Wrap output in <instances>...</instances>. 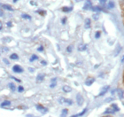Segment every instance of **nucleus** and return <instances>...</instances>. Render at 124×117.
Returning <instances> with one entry per match:
<instances>
[{
    "label": "nucleus",
    "mask_w": 124,
    "mask_h": 117,
    "mask_svg": "<svg viewBox=\"0 0 124 117\" xmlns=\"http://www.w3.org/2000/svg\"><path fill=\"white\" fill-rule=\"evenodd\" d=\"M76 101H77V104L79 105V106H82V105H83V98L81 94H77V96H76Z\"/></svg>",
    "instance_id": "obj_1"
},
{
    "label": "nucleus",
    "mask_w": 124,
    "mask_h": 117,
    "mask_svg": "<svg viewBox=\"0 0 124 117\" xmlns=\"http://www.w3.org/2000/svg\"><path fill=\"white\" fill-rule=\"evenodd\" d=\"M72 50H73V46L72 45H69V46L67 47V52H72Z\"/></svg>",
    "instance_id": "obj_25"
},
{
    "label": "nucleus",
    "mask_w": 124,
    "mask_h": 117,
    "mask_svg": "<svg viewBox=\"0 0 124 117\" xmlns=\"http://www.w3.org/2000/svg\"><path fill=\"white\" fill-rule=\"evenodd\" d=\"M9 105H11L10 101H4L2 104H1V107H5V106H9Z\"/></svg>",
    "instance_id": "obj_18"
},
{
    "label": "nucleus",
    "mask_w": 124,
    "mask_h": 117,
    "mask_svg": "<svg viewBox=\"0 0 124 117\" xmlns=\"http://www.w3.org/2000/svg\"><path fill=\"white\" fill-rule=\"evenodd\" d=\"M37 59H38V57H37L36 55H32V57H31V59H30V61H34V60H37Z\"/></svg>",
    "instance_id": "obj_22"
},
{
    "label": "nucleus",
    "mask_w": 124,
    "mask_h": 117,
    "mask_svg": "<svg viewBox=\"0 0 124 117\" xmlns=\"http://www.w3.org/2000/svg\"><path fill=\"white\" fill-rule=\"evenodd\" d=\"M43 50H44V48H43V46H40V47H39V48H38V49H37V51H38V52H42Z\"/></svg>",
    "instance_id": "obj_29"
},
{
    "label": "nucleus",
    "mask_w": 124,
    "mask_h": 117,
    "mask_svg": "<svg viewBox=\"0 0 124 117\" xmlns=\"http://www.w3.org/2000/svg\"><path fill=\"white\" fill-rule=\"evenodd\" d=\"M36 109L38 110L39 112H41L42 114H44V113L47 112V108H45V107H43V106H40V105H37V106H36Z\"/></svg>",
    "instance_id": "obj_3"
},
{
    "label": "nucleus",
    "mask_w": 124,
    "mask_h": 117,
    "mask_svg": "<svg viewBox=\"0 0 124 117\" xmlns=\"http://www.w3.org/2000/svg\"><path fill=\"white\" fill-rule=\"evenodd\" d=\"M72 9H73L72 7H63L62 11H63V12H66V13H67V12H70V11H72Z\"/></svg>",
    "instance_id": "obj_17"
},
{
    "label": "nucleus",
    "mask_w": 124,
    "mask_h": 117,
    "mask_svg": "<svg viewBox=\"0 0 124 117\" xmlns=\"http://www.w3.org/2000/svg\"><path fill=\"white\" fill-rule=\"evenodd\" d=\"M67 109H64L63 111H62V115H61V116L62 117H65L66 115H67Z\"/></svg>",
    "instance_id": "obj_23"
},
{
    "label": "nucleus",
    "mask_w": 124,
    "mask_h": 117,
    "mask_svg": "<svg viewBox=\"0 0 124 117\" xmlns=\"http://www.w3.org/2000/svg\"><path fill=\"white\" fill-rule=\"evenodd\" d=\"M109 90V86H105V87H103V89L101 90L100 93H99V96H103V95H105V94Z\"/></svg>",
    "instance_id": "obj_5"
},
{
    "label": "nucleus",
    "mask_w": 124,
    "mask_h": 117,
    "mask_svg": "<svg viewBox=\"0 0 124 117\" xmlns=\"http://www.w3.org/2000/svg\"><path fill=\"white\" fill-rule=\"evenodd\" d=\"M22 18L23 19H29V20H30V16L28 15V14H22Z\"/></svg>",
    "instance_id": "obj_24"
},
{
    "label": "nucleus",
    "mask_w": 124,
    "mask_h": 117,
    "mask_svg": "<svg viewBox=\"0 0 124 117\" xmlns=\"http://www.w3.org/2000/svg\"><path fill=\"white\" fill-rule=\"evenodd\" d=\"M13 72H15V73H21V72H23V69L18 65L14 66L13 68Z\"/></svg>",
    "instance_id": "obj_4"
},
{
    "label": "nucleus",
    "mask_w": 124,
    "mask_h": 117,
    "mask_svg": "<svg viewBox=\"0 0 124 117\" xmlns=\"http://www.w3.org/2000/svg\"><path fill=\"white\" fill-rule=\"evenodd\" d=\"M106 117H109V116H106Z\"/></svg>",
    "instance_id": "obj_40"
},
{
    "label": "nucleus",
    "mask_w": 124,
    "mask_h": 117,
    "mask_svg": "<svg viewBox=\"0 0 124 117\" xmlns=\"http://www.w3.org/2000/svg\"><path fill=\"white\" fill-rule=\"evenodd\" d=\"M123 79H124V76H123Z\"/></svg>",
    "instance_id": "obj_41"
},
{
    "label": "nucleus",
    "mask_w": 124,
    "mask_h": 117,
    "mask_svg": "<svg viewBox=\"0 0 124 117\" xmlns=\"http://www.w3.org/2000/svg\"><path fill=\"white\" fill-rule=\"evenodd\" d=\"M78 116H79V115H74V116H71V117H78Z\"/></svg>",
    "instance_id": "obj_37"
},
{
    "label": "nucleus",
    "mask_w": 124,
    "mask_h": 117,
    "mask_svg": "<svg viewBox=\"0 0 124 117\" xmlns=\"http://www.w3.org/2000/svg\"><path fill=\"white\" fill-rule=\"evenodd\" d=\"M60 103H64V104H67V105H71L72 104V101L70 100V99H63L61 98L60 100Z\"/></svg>",
    "instance_id": "obj_6"
},
{
    "label": "nucleus",
    "mask_w": 124,
    "mask_h": 117,
    "mask_svg": "<svg viewBox=\"0 0 124 117\" xmlns=\"http://www.w3.org/2000/svg\"><path fill=\"white\" fill-rule=\"evenodd\" d=\"M113 107L114 110H115V112H117V111H119V107H118V106L117 105H115V104H114V105H112V107Z\"/></svg>",
    "instance_id": "obj_20"
},
{
    "label": "nucleus",
    "mask_w": 124,
    "mask_h": 117,
    "mask_svg": "<svg viewBox=\"0 0 124 117\" xmlns=\"http://www.w3.org/2000/svg\"><path fill=\"white\" fill-rule=\"evenodd\" d=\"M106 1H107V0H99V2H100L101 4H102V5H104V4H105V3H106Z\"/></svg>",
    "instance_id": "obj_30"
},
{
    "label": "nucleus",
    "mask_w": 124,
    "mask_h": 117,
    "mask_svg": "<svg viewBox=\"0 0 124 117\" xmlns=\"http://www.w3.org/2000/svg\"><path fill=\"white\" fill-rule=\"evenodd\" d=\"M23 90H24V89H23V87H22V86H20V87L18 88V91H20V92H21V91H23Z\"/></svg>",
    "instance_id": "obj_26"
},
{
    "label": "nucleus",
    "mask_w": 124,
    "mask_h": 117,
    "mask_svg": "<svg viewBox=\"0 0 124 117\" xmlns=\"http://www.w3.org/2000/svg\"><path fill=\"white\" fill-rule=\"evenodd\" d=\"M114 5H115V4L113 1H109L108 4H107V8L108 9H113L114 7Z\"/></svg>",
    "instance_id": "obj_13"
},
{
    "label": "nucleus",
    "mask_w": 124,
    "mask_h": 117,
    "mask_svg": "<svg viewBox=\"0 0 124 117\" xmlns=\"http://www.w3.org/2000/svg\"><path fill=\"white\" fill-rule=\"evenodd\" d=\"M94 81H95V79H94V78H88V79L86 80V82H85V84H86V85H88V86H91V84L94 83Z\"/></svg>",
    "instance_id": "obj_7"
},
{
    "label": "nucleus",
    "mask_w": 124,
    "mask_h": 117,
    "mask_svg": "<svg viewBox=\"0 0 124 117\" xmlns=\"http://www.w3.org/2000/svg\"><path fill=\"white\" fill-rule=\"evenodd\" d=\"M117 92H118V96H119V99H123L124 94H123V91H122V89H118V90H117Z\"/></svg>",
    "instance_id": "obj_9"
},
{
    "label": "nucleus",
    "mask_w": 124,
    "mask_h": 117,
    "mask_svg": "<svg viewBox=\"0 0 124 117\" xmlns=\"http://www.w3.org/2000/svg\"><path fill=\"white\" fill-rule=\"evenodd\" d=\"M92 7V5H91V1L90 0H87L84 4V6H83V9H85V10H89V9H91Z\"/></svg>",
    "instance_id": "obj_2"
},
{
    "label": "nucleus",
    "mask_w": 124,
    "mask_h": 117,
    "mask_svg": "<svg viewBox=\"0 0 124 117\" xmlns=\"http://www.w3.org/2000/svg\"><path fill=\"white\" fill-rule=\"evenodd\" d=\"M44 75L40 74V75H38V76H37V77H36V80H37V82H42V81L44 80Z\"/></svg>",
    "instance_id": "obj_16"
},
{
    "label": "nucleus",
    "mask_w": 124,
    "mask_h": 117,
    "mask_svg": "<svg viewBox=\"0 0 124 117\" xmlns=\"http://www.w3.org/2000/svg\"><path fill=\"white\" fill-rule=\"evenodd\" d=\"M114 113H115V110H114L113 107H109L108 109L106 110L105 114H114Z\"/></svg>",
    "instance_id": "obj_12"
},
{
    "label": "nucleus",
    "mask_w": 124,
    "mask_h": 117,
    "mask_svg": "<svg viewBox=\"0 0 124 117\" xmlns=\"http://www.w3.org/2000/svg\"><path fill=\"white\" fill-rule=\"evenodd\" d=\"M91 10L94 11V12H100V11H103V9L101 7H98V6H93L91 8Z\"/></svg>",
    "instance_id": "obj_14"
},
{
    "label": "nucleus",
    "mask_w": 124,
    "mask_h": 117,
    "mask_svg": "<svg viewBox=\"0 0 124 117\" xmlns=\"http://www.w3.org/2000/svg\"><path fill=\"white\" fill-rule=\"evenodd\" d=\"M2 29H3V24H2V22L0 21V30H1Z\"/></svg>",
    "instance_id": "obj_33"
},
{
    "label": "nucleus",
    "mask_w": 124,
    "mask_h": 117,
    "mask_svg": "<svg viewBox=\"0 0 124 117\" xmlns=\"http://www.w3.org/2000/svg\"><path fill=\"white\" fill-rule=\"evenodd\" d=\"M98 17H99L98 14H95V15H93V19H94V20H98Z\"/></svg>",
    "instance_id": "obj_27"
},
{
    "label": "nucleus",
    "mask_w": 124,
    "mask_h": 117,
    "mask_svg": "<svg viewBox=\"0 0 124 117\" xmlns=\"http://www.w3.org/2000/svg\"><path fill=\"white\" fill-rule=\"evenodd\" d=\"M86 49H87V45H85V44H80V45H79V47H78V50H79V51H81V52L85 51Z\"/></svg>",
    "instance_id": "obj_11"
},
{
    "label": "nucleus",
    "mask_w": 124,
    "mask_h": 117,
    "mask_svg": "<svg viewBox=\"0 0 124 117\" xmlns=\"http://www.w3.org/2000/svg\"><path fill=\"white\" fill-rule=\"evenodd\" d=\"M7 26L8 27H11V26H12V23H11V22H8V23H7Z\"/></svg>",
    "instance_id": "obj_34"
},
{
    "label": "nucleus",
    "mask_w": 124,
    "mask_h": 117,
    "mask_svg": "<svg viewBox=\"0 0 124 117\" xmlns=\"http://www.w3.org/2000/svg\"><path fill=\"white\" fill-rule=\"evenodd\" d=\"M76 2H81V1H83V0H75Z\"/></svg>",
    "instance_id": "obj_38"
},
{
    "label": "nucleus",
    "mask_w": 124,
    "mask_h": 117,
    "mask_svg": "<svg viewBox=\"0 0 124 117\" xmlns=\"http://www.w3.org/2000/svg\"><path fill=\"white\" fill-rule=\"evenodd\" d=\"M99 37H100V32H97L96 33V38H98Z\"/></svg>",
    "instance_id": "obj_28"
},
{
    "label": "nucleus",
    "mask_w": 124,
    "mask_h": 117,
    "mask_svg": "<svg viewBox=\"0 0 124 117\" xmlns=\"http://www.w3.org/2000/svg\"><path fill=\"white\" fill-rule=\"evenodd\" d=\"M91 27V20L90 19H86L85 21V28L86 29H89Z\"/></svg>",
    "instance_id": "obj_15"
},
{
    "label": "nucleus",
    "mask_w": 124,
    "mask_h": 117,
    "mask_svg": "<svg viewBox=\"0 0 124 117\" xmlns=\"http://www.w3.org/2000/svg\"><path fill=\"white\" fill-rule=\"evenodd\" d=\"M67 21V19L64 18V19H63V20H62V22H63V23H65V21Z\"/></svg>",
    "instance_id": "obj_35"
},
{
    "label": "nucleus",
    "mask_w": 124,
    "mask_h": 117,
    "mask_svg": "<svg viewBox=\"0 0 124 117\" xmlns=\"http://www.w3.org/2000/svg\"><path fill=\"white\" fill-rule=\"evenodd\" d=\"M17 1H18V0H13V2L15 3V2H17Z\"/></svg>",
    "instance_id": "obj_39"
},
{
    "label": "nucleus",
    "mask_w": 124,
    "mask_h": 117,
    "mask_svg": "<svg viewBox=\"0 0 124 117\" xmlns=\"http://www.w3.org/2000/svg\"><path fill=\"white\" fill-rule=\"evenodd\" d=\"M1 6H2L4 9H5V10H7V11H10V12H13V8L9 5H2Z\"/></svg>",
    "instance_id": "obj_8"
},
{
    "label": "nucleus",
    "mask_w": 124,
    "mask_h": 117,
    "mask_svg": "<svg viewBox=\"0 0 124 117\" xmlns=\"http://www.w3.org/2000/svg\"><path fill=\"white\" fill-rule=\"evenodd\" d=\"M63 91H65V92H70V91H72V89H71V87L70 86H67V85H65L63 86Z\"/></svg>",
    "instance_id": "obj_10"
},
{
    "label": "nucleus",
    "mask_w": 124,
    "mask_h": 117,
    "mask_svg": "<svg viewBox=\"0 0 124 117\" xmlns=\"http://www.w3.org/2000/svg\"><path fill=\"white\" fill-rule=\"evenodd\" d=\"M42 64H44V65H45V64H46V62H45V61H42Z\"/></svg>",
    "instance_id": "obj_36"
},
{
    "label": "nucleus",
    "mask_w": 124,
    "mask_h": 117,
    "mask_svg": "<svg viewBox=\"0 0 124 117\" xmlns=\"http://www.w3.org/2000/svg\"><path fill=\"white\" fill-rule=\"evenodd\" d=\"M4 62H5V63H6V64H7V65H9V61H8L7 60H5V59H4Z\"/></svg>",
    "instance_id": "obj_32"
},
{
    "label": "nucleus",
    "mask_w": 124,
    "mask_h": 117,
    "mask_svg": "<svg viewBox=\"0 0 124 117\" xmlns=\"http://www.w3.org/2000/svg\"><path fill=\"white\" fill-rule=\"evenodd\" d=\"M9 87H10L12 91H15V85L13 83H9Z\"/></svg>",
    "instance_id": "obj_21"
},
{
    "label": "nucleus",
    "mask_w": 124,
    "mask_h": 117,
    "mask_svg": "<svg viewBox=\"0 0 124 117\" xmlns=\"http://www.w3.org/2000/svg\"><path fill=\"white\" fill-rule=\"evenodd\" d=\"M0 6H1V5H0ZM3 15H4V13H3V11H2V9L0 8V16H3Z\"/></svg>",
    "instance_id": "obj_31"
},
{
    "label": "nucleus",
    "mask_w": 124,
    "mask_h": 117,
    "mask_svg": "<svg viewBox=\"0 0 124 117\" xmlns=\"http://www.w3.org/2000/svg\"><path fill=\"white\" fill-rule=\"evenodd\" d=\"M11 59H12V60H18V55L17 54H15V53H13V54H12L11 55Z\"/></svg>",
    "instance_id": "obj_19"
}]
</instances>
